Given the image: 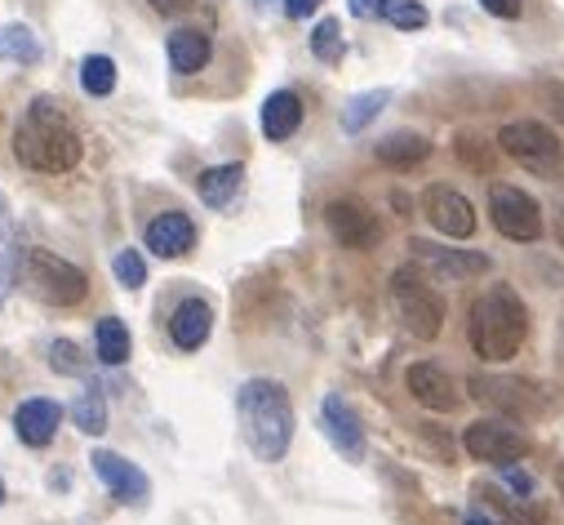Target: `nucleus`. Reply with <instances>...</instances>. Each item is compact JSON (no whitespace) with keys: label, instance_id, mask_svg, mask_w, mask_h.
I'll use <instances>...</instances> for the list:
<instances>
[{"label":"nucleus","instance_id":"obj_40","mask_svg":"<svg viewBox=\"0 0 564 525\" xmlns=\"http://www.w3.org/2000/svg\"><path fill=\"white\" fill-rule=\"evenodd\" d=\"M463 525H494V521H489L485 512H467V516H463Z\"/></svg>","mask_w":564,"mask_h":525},{"label":"nucleus","instance_id":"obj_25","mask_svg":"<svg viewBox=\"0 0 564 525\" xmlns=\"http://www.w3.org/2000/svg\"><path fill=\"white\" fill-rule=\"evenodd\" d=\"M391 103V89H369V94H356L351 103H347V111H343V129L347 135H360V129L369 125V120H378V111Z\"/></svg>","mask_w":564,"mask_h":525},{"label":"nucleus","instance_id":"obj_6","mask_svg":"<svg viewBox=\"0 0 564 525\" xmlns=\"http://www.w3.org/2000/svg\"><path fill=\"white\" fill-rule=\"evenodd\" d=\"M391 303H395V312L413 339H436L445 330V299L413 268H400L391 277Z\"/></svg>","mask_w":564,"mask_h":525},{"label":"nucleus","instance_id":"obj_39","mask_svg":"<svg viewBox=\"0 0 564 525\" xmlns=\"http://www.w3.org/2000/svg\"><path fill=\"white\" fill-rule=\"evenodd\" d=\"M152 10L156 14H183V10H192V0H152Z\"/></svg>","mask_w":564,"mask_h":525},{"label":"nucleus","instance_id":"obj_43","mask_svg":"<svg viewBox=\"0 0 564 525\" xmlns=\"http://www.w3.org/2000/svg\"><path fill=\"white\" fill-rule=\"evenodd\" d=\"M0 503H6V481H0Z\"/></svg>","mask_w":564,"mask_h":525},{"label":"nucleus","instance_id":"obj_12","mask_svg":"<svg viewBox=\"0 0 564 525\" xmlns=\"http://www.w3.org/2000/svg\"><path fill=\"white\" fill-rule=\"evenodd\" d=\"M404 383H409V392H413V401L427 406V410H436V415H449V410H458V401H463V397H458V383H454L441 365H432V361L409 365Z\"/></svg>","mask_w":564,"mask_h":525},{"label":"nucleus","instance_id":"obj_27","mask_svg":"<svg viewBox=\"0 0 564 525\" xmlns=\"http://www.w3.org/2000/svg\"><path fill=\"white\" fill-rule=\"evenodd\" d=\"M80 85H85V94H94V98H107V94L116 89V63H111L107 54H94V58H85V63H80Z\"/></svg>","mask_w":564,"mask_h":525},{"label":"nucleus","instance_id":"obj_41","mask_svg":"<svg viewBox=\"0 0 564 525\" xmlns=\"http://www.w3.org/2000/svg\"><path fill=\"white\" fill-rule=\"evenodd\" d=\"M555 240H560V245H564V210H560V214H555Z\"/></svg>","mask_w":564,"mask_h":525},{"label":"nucleus","instance_id":"obj_1","mask_svg":"<svg viewBox=\"0 0 564 525\" xmlns=\"http://www.w3.org/2000/svg\"><path fill=\"white\" fill-rule=\"evenodd\" d=\"M80 135L72 129L67 111L58 98L41 94L28 103L19 129H14V157L28 165V170H41V174H67L80 165Z\"/></svg>","mask_w":564,"mask_h":525},{"label":"nucleus","instance_id":"obj_35","mask_svg":"<svg viewBox=\"0 0 564 525\" xmlns=\"http://www.w3.org/2000/svg\"><path fill=\"white\" fill-rule=\"evenodd\" d=\"M502 485H507L516 499H533V494H538V485H533V481H529L520 468H511V463L502 468Z\"/></svg>","mask_w":564,"mask_h":525},{"label":"nucleus","instance_id":"obj_16","mask_svg":"<svg viewBox=\"0 0 564 525\" xmlns=\"http://www.w3.org/2000/svg\"><path fill=\"white\" fill-rule=\"evenodd\" d=\"M476 397L502 415H533L542 410V397L538 387L524 383V378H476Z\"/></svg>","mask_w":564,"mask_h":525},{"label":"nucleus","instance_id":"obj_29","mask_svg":"<svg viewBox=\"0 0 564 525\" xmlns=\"http://www.w3.org/2000/svg\"><path fill=\"white\" fill-rule=\"evenodd\" d=\"M312 54H316L321 63H343V28H338V19L316 23V32H312Z\"/></svg>","mask_w":564,"mask_h":525},{"label":"nucleus","instance_id":"obj_22","mask_svg":"<svg viewBox=\"0 0 564 525\" xmlns=\"http://www.w3.org/2000/svg\"><path fill=\"white\" fill-rule=\"evenodd\" d=\"M19 262H23V249L14 240V214H10L6 192H0V303L10 299V290L19 281Z\"/></svg>","mask_w":564,"mask_h":525},{"label":"nucleus","instance_id":"obj_36","mask_svg":"<svg viewBox=\"0 0 564 525\" xmlns=\"http://www.w3.org/2000/svg\"><path fill=\"white\" fill-rule=\"evenodd\" d=\"M480 6H485V14H494V19H520L524 0H480Z\"/></svg>","mask_w":564,"mask_h":525},{"label":"nucleus","instance_id":"obj_23","mask_svg":"<svg viewBox=\"0 0 564 525\" xmlns=\"http://www.w3.org/2000/svg\"><path fill=\"white\" fill-rule=\"evenodd\" d=\"M240 183H245V170H240V165H214V170H205V174L196 179V192H200V201H205L209 210H223V205L236 201Z\"/></svg>","mask_w":564,"mask_h":525},{"label":"nucleus","instance_id":"obj_14","mask_svg":"<svg viewBox=\"0 0 564 525\" xmlns=\"http://www.w3.org/2000/svg\"><path fill=\"white\" fill-rule=\"evenodd\" d=\"M143 240H148V249H152L156 258H183V254L196 245V223H192L183 210H165V214H156V218L148 223Z\"/></svg>","mask_w":564,"mask_h":525},{"label":"nucleus","instance_id":"obj_37","mask_svg":"<svg viewBox=\"0 0 564 525\" xmlns=\"http://www.w3.org/2000/svg\"><path fill=\"white\" fill-rule=\"evenodd\" d=\"M347 6H351L356 19H378V14H387V0H347Z\"/></svg>","mask_w":564,"mask_h":525},{"label":"nucleus","instance_id":"obj_42","mask_svg":"<svg viewBox=\"0 0 564 525\" xmlns=\"http://www.w3.org/2000/svg\"><path fill=\"white\" fill-rule=\"evenodd\" d=\"M555 485H560V499H564V463L555 468Z\"/></svg>","mask_w":564,"mask_h":525},{"label":"nucleus","instance_id":"obj_34","mask_svg":"<svg viewBox=\"0 0 564 525\" xmlns=\"http://www.w3.org/2000/svg\"><path fill=\"white\" fill-rule=\"evenodd\" d=\"M489 148H498V143H480V139H467V135L458 139V157L476 170H489Z\"/></svg>","mask_w":564,"mask_h":525},{"label":"nucleus","instance_id":"obj_32","mask_svg":"<svg viewBox=\"0 0 564 525\" xmlns=\"http://www.w3.org/2000/svg\"><path fill=\"white\" fill-rule=\"evenodd\" d=\"M494 503L502 507V516H507L511 525H542L538 499H494Z\"/></svg>","mask_w":564,"mask_h":525},{"label":"nucleus","instance_id":"obj_18","mask_svg":"<svg viewBox=\"0 0 564 525\" xmlns=\"http://www.w3.org/2000/svg\"><path fill=\"white\" fill-rule=\"evenodd\" d=\"M58 419H63V410L54 406V401H45V397H32V401H23L19 406V415H14V432H19V441L23 446H50L54 437H58Z\"/></svg>","mask_w":564,"mask_h":525},{"label":"nucleus","instance_id":"obj_3","mask_svg":"<svg viewBox=\"0 0 564 525\" xmlns=\"http://www.w3.org/2000/svg\"><path fill=\"white\" fill-rule=\"evenodd\" d=\"M529 334V312L511 286H489L471 308V347L480 361L507 365Z\"/></svg>","mask_w":564,"mask_h":525},{"label":"nucleus","instance_id":"obj_4","mask_svg":"<svg viewBox=\"0 0 564 525\" xmlns=\"http://www.w3.org/2000/svg\"><path fill=\"white\" fill-rule=\"evenodd\" d=\"M19 272H23V286L50 308H76L89 294V277L76 268V262H67L50 249H28Z\"/></svg>","mask_w":564,"mask_h":525},{"label":"nucleus","instance_id":"obj_31","mask_svg":"<svg viewBox=\"0 0 564 525\" xmlns=\"http://www.w3.org/2000/svg\"><path fill=\"white\" fill-rule=\"evenodd\" d=\"M387 19L404 32H417V28H427V10L417 6V0H387Z\"/></svg>","mask_w":564,"mask_h":525},{"label":"nucleus","instance_id":"obj_38","mask_svg":"<svg viewBox=\"0 0 564 525\" xmlns=\"http://www.w3.org/2000/svg\"><path fill=\"white\" fill-rule=\"evenodd\" d=\"M321 10V0H285V14L290 19H307V14H316Z\"/></svg>","mask_w":564,"mask_h":525},{"label":"nucleus","instance_id":"obj_11","mask_svg":"<svg viewBox=\"0 0 564 525\" xmlns=\"http://www.w3.org/2000/svg\"><path fill=\"white\" fill-rule=\"evenodd\" d=\"M422 214L432 218L436 232H445V236H454V240H463V236L476 232V210H471V201H467L463 192H454V188H427V192H422Z\"/></svg>","mask_w":564,"mask_h":525},{"label":"nucleus","instance_id":"obj_20","mask_svg":"<svg viewBox=\"0 0 564 525\" xmlns=\"http://www.w3.org/2000/svg\"><path fill=\"white\" fill-rule=\"evenodd\" d=\"M209 54H214V45H209V32H200V28H183V32L170 36V67H174L178 76L205 72Z\"/></svg>","mask_w":564,"mask_h":525},{"label":"nucleus","instance_id":"obj_24","mask_svg":"<svg viewBox=\"0 0 564 525\" xmlns=\"http://www.w3.org/2000/svg\"><path fill=\"white\" fill-rule=\"evenodd\" d=\"M94 343H98V361L102 365H124L129 361V330H124V321L102 317L98 330H94Z\"/></svg>","mask_w":564,"mask_h":525},{"label":"nucleus","instance_id":"obj_9","mask_svg":"<svg viewBox=\"0 0 564 525\" xmlns=\"http://www.w3.org/2000/svg\"><path fill=\"white\" fill-rule=\"evenodd\" d=\"M325 223H329L334 240L347 245V249H373L382 240L378 214L365 201H329L325 205Z\"/></svg>","mask_w":564,"mask_h":525},{"label":"nucleus","instance_id":"obj_30","mask_svg":"<svg viewBox=\"0 0 564 525\" xmlns=\"http://www.w3.org/2000/svg\"><path fill=\"white\" fill-rule=\"evenodd\" d=\"M111 272H116V281L124 286V290H138L148 281V262H143V254L138 249H120L116 258H111Z\"/></svg>","mask_w":564,"mask_h":525},{"label":"nucleus","instance_id":"obj_33","mask_svg":"<svg viewBox=\"0 0 564 525\" xmlns=\"http://www.w3.org/2000/svg\"><path fill=\"white\" fill-rule=\"evenodd\" d=\"M50 365H54L58 374H85L80 347H76V343H67V339H58V343L50 347Z\"/></svg>","mask_w":564,"mask_h":525},{"label":"nucleus","instance_id":"obj_13","mask_svg":"<svg viewBox=\"0 0 564 525\" xmlns=\"http://www.w3.org/2000/svg\"><path fill=\"white\" fill-rule=\"evenodd\" d=\"M94 472H98V481L120 499V503H148V494H152V481H148V472L143 468H133L129 459H120V454H111V450H94Z\"/></svg>","mask_w":564,"mask_h":525},{"label":"nucleus","instance_id":"obj_15","mask_svg":"<svg viewBox=\"0 0 564 525\" xmlns=\"http://www.w3.org/2000/svg\"><path fill=\"white\" fill-rule=\"evenodd\" d=\"M409 249H413V258L432 262V272H441L449 281H467V277L489 272V258L471 254V249H445V245H432V240H409Z\"/></svg>","mask_w":564,"mask_h":525},{"label":"nucleus","instance_id":"obj_26","mask_svg":"<svg viewBox=\"0 0 564 525\" xmlns=\"http://www.w3.org/2000/svg\"><path fill=\"white\" fill-rule=\"evenodd\" d=\"M0 58H10V63H41V41L28 28L10 23V28H0Z\"/></svg>","mask_w":564,"mask_h":525},{"label":"nucleus","instance_id":"obj_21","mask_svg":"<svg viewBox=\"0 0 564 525\" xmlns=\"http://www.w3.org/2000/svg\"><path fill=\"white\" fill-rule=\"evenodd\" d=\"M373 152H378V161L391 165V170H413V165H422V161L432 157V143L422 139V135H413V129H400V135H387Z\"/></svg>","mask_w":564,"mask_h":525},{"label":"nucleus","instance_id":"obj_19","mask_svg":"<svg viewBox=\"0 0 564 525\" xmlns=\"http://www.w3.org/2000/svg\"><path fill=\"white\" fill-rule=\"evenodd\" d=\"M299 125H303V98H299L294 89H275V94L262 103V135H267L271 143L294 139Z\"/></svg>","mask_w":564,"mask_h":525},{"label":"nucleus","instance_id":"obj_7","mask_svg":"<svg viewBox=\"0 0 564 525\" xmlns=\"http://www.w3.org/2000/svg\"><path fill=\"white\" fill-rule=\"evenodd\" d=\"M489 214H494V227L507 236V240H538L542 236V210L529 192L511 188V183H494L489 188Z\"/></svg>","mask_w":564,"mask_h":525},{"label":"nucleus","instance_id":"obj_28","mask_svg":"<svg viewBox=\"0 0 564 525\" xmlns=\"http://www.w3.org/2000/svg\"><path fill=\"white\" fill-rule=\"evenodd\" d=\"M72 419H76V428H80V432H89V437L107 432V401H102V392H98V387H94V392H85V397L72 406Z\"/></svg>","mask_w":564,"mask_h":525},{"label":"nucleus","instance_id":"obj_2","mask_svg":"<svg viewBox=\"0 0 564 525\" xmlns=\"http://www.w3.org/2000/svg\"><path fill=\"white\" fill-rule=\"evenodd\" d=\"M236 415L245 428L249 450L262 463H280L294 441V406H290V392L280 387L275 378H249L236 392Z\"/></svg>","mask_w":564,"mask_h":525},{"label":"nucleus","instance_id":"obj_17","mask_svg":"<svg viewBox=\"0 0 564 525\" xmlns=\"http://www.w3.org/2000/svg\"><path fill=\"white\" fill-rule=\"evenodd\" d=\"M209 330H214V308H209L205 299H183V303L174 308V317H170V339H174V347H183V352L205 347Z\"/></svg>","mask_w":564,"mask_h":525},{"label":"nucleus","instance_id":"obj_8","mask_svg":"<svg viewBox=\"0 0 564 525\" xmlns=\"http://www.w3.org/2000/svg\"><path fill=\"white\" fill-rule=\"evenodd\" d=\"M463 446H467V454L471 459H480V463H520L524 454H529V437L520 432V428H511L507 419H480V424H471L467 432H463Z\"/></svg>","mask_w":564,"mask_h":525},{"label":"nucleus","instance_id":"obj_10","mask_svg":"<svg viewBox=\"0 0 564 525\" xmlns=\"http://www.w3.org/2000/svg\"><path fill=\"white\" fill-rule=\"evenodd\" d=\"M321 428H325V437L334 441V450H338L347 463H360V459H365V428H360V415L338 397V392H329V397L321 401Z\"/></svg>","mask_w":564,"mask_h":525},{"label":"nucleus","instance_id":"obj_5","mask_svg":"<svg viewBox=\"0 0 564 525\" xmlns=\"http://www.w3.org/2000/svg\"><path fill=\"white\" fill-rule=\"evenodd\" d=\"M498 148L511 161H520L529 174H538V179H551L564 165V148L555 139V129L542 125V120H511V125H502Z\"/></svg>","mask_w":564,"mask_h":525}]
</instances>
